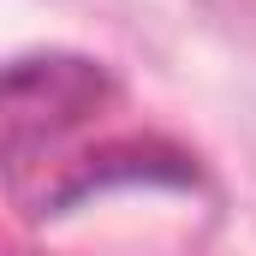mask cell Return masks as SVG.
Wrapping results in <instances>:
<instances>
[{
    "label": "cell",
    "instance_id": "7a4b0ae2",
    "mask_svg": "<svg viewBox=\"0 0 256 256\" xmlns=\"http://www.w3.org/2000/svg\"><path fill=\"white\" fill-rule=\"evenodd\" d=\"M191 179H196V167H191V155H179V149H161V143H114L102 155H84L60 185L42 196V208L48 214H66V208L90 202L108 185H191Z\"/></svg>",
    "mask_w": 256,
    "mask_h": 256
},
{
    "label": "cell",
    "instance_id": "6da1fadb",
    "mask_svg": "<svg viewBox=\"0 0 256 256\" xmlns=\"http://www.w3.org/2000/svg\"><path fill=\"white\" fill-rule=\"evenodd\" d=\"M108 102H114L108 66L84 60V54H24V60H12L6 84H0L12 173H24L36 149H48L66 131H78L84 120H96Z\"/></svg>",
    "mask_w": 256,
    "mask_h": 256
}]
</instances>
